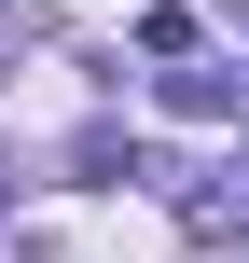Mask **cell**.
<instances>
[{"mask_svg":"<svg viewBox=\"0 0 249 263\" xmlns=\"http://www.w3.org/2000/svg\"><path fill=\"white\" fill-rule=\"evenodd\" d=\"M166 111L222 125V111H249V69H166Z\"/></svg>","mask_w":249,"mask_h":263,"instance_id":"cell-1","label":"cell"}]
</instances>
